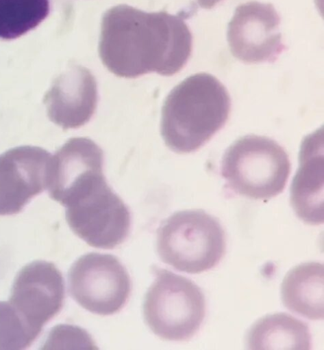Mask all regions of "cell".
Listing matches in <instances>:
<instances>
[{
	"label": "cell",
	"mask_w": 324,
	"mask_h": 350,
	"mask_svg": "<svg viewBox=\"0 0 324 350\" xmlns=\"http://www.w3.org/2000/svg\"><path fill=\"white\" fill-rule=\"evenodd\" d=\"M192 49V36L181 16L119 5L103 16L99 53L116 76L173 75L186 64Z\"/></svg>",
	"instance_id": "1"
},
{
	"label": "cell",
	"mask_w": 324,
	"mask_h": 350,
	"mask_svg": "<svg viewBox=\"0 0 324 350\" xmlns=\"http://www.w3.org/2000/svg\"><path fill=\"white\" fill-rule=\"evenodd\" d=\"M231 99L214 76L200 72L177 85L166 98L161 134L166 145L177 153L194 152L225 124Z\"/></svg>",
	"instance_id": "2"
},
{
	"label": "cell",
	"mask_w": 324,
	"mask_h": 350,
	"mask_svg": "<svg viewBox=\"0 0 324 350\" xmlns=\"http://www.w3.org/2000/svg\"><path fill=\"white\" fill-rule=\"evenodd\" d=\"M226 247L220 221L202 209L175 212L158 229L160 258L179 271L199 273L212 269L224 257Z\"/></svg>",
	"instance_id": "3"
},
{
	"label": "cell",
	"mask_w": 324,
	"mask_h": 350,
	"mask_svg": "<svg viewBox=\"0 0 324 350\" xmlns=\"http://www.w3.org/2000/svg\"><path fill=\"white\" fill-rule=\"evenodd\" d=\"M290 172L284 148L271 138L249 135L234 142L221 161L226 186L236 194L268 200L283 191Z\"/></svg>",
	"instance_id": "4"
},
{
	"label": "cell",
	"mask_w": 324,
	"mask_h": 350,
	"mask_svg": "<svg viewBox=\"0 0 324 350\" xmlns=\"http://www.w3.org/2000/svg\"><path fill=\"white\" fill-rule=\"evenodd\" d=\"M143 304L145 321L162 339L186 341L199 330L206 314L201 289L190 279L160 268Z\"/></svg>",
	"instance_id": "5"
},
{
	"label": "cell",
	"mask_w": 324,
	"mask_h": 350,
	"mask_svg": "<svg viewBox=\"0 0 324 350\" xmlns=\"http://www.w3.org/2000/svg\"><path fill=\"white\" fill-rule=\"evenodd\" d=\"M62 205L71 229L92 247L113 249L129 234L130 212L103 174L77 189Z\"/></svg>",
	"instance_id": "6"
},
{
	"label": "cell",
	"mask_w": 324,
	"mask_h": 350,
	"mask_svg": "<svg viewBox=\"0 0 324 350\" xmlns=\"http://www.w3.org/2000/svg\"><path fill=\"white\" fill-rule=\"evenodd\" d=\"M68 278L69 291L75 301L99 315L120 311L132 290L126 269L111 254L93 252L81 256L71 266Z\"/></svg>",
	"instance_id": "7"
},
{
	"label": "cell",
	"mask_w": 324,
	"mask_h": 350,
	"mask_svg": "<svg viewBox=\"0 0 324 350\" xmlns=\"http://www.w3.org/2000/svg\"><path fill=\"white\" fill-rule=\"evenodd\" d=\"M279 24V15L270 3L239 5L227 26L231 53L246 64L273 63L286 49Z\"/></svg>",
	"instance_id": "8"
},
{
	"label": "cell",
	"mask_w": 324,
	"mask_h": 350,
	"mask_svg": "<svg viewBox=\"0 0 324 350\" xmlns=\"http://www.w3.org/2000/svg\"><path fill=\"white\" fill-rule=\"evenodd\" d=\"M64 300L61 272L52 262L39 260L18 272L8 301L38 337L43 326L60 311Z\"/></svg>",
	"instance_id": "9"
},
{
	"label": "cell",
	"mask_w": 324,
	"mask_h": 350,
	"mask_svg": "<svg viewBox=\"0 0 324 350\" xmlns=\"http://www.w3.org/2000/svg\"><path fill=\"white\" fill-rule=\"evenodd\" d=\"M52 155L34 146H20L0 154V215L19 213L49 181Z\"/></svg>",
	"instance_id": "10"
},
{
	"label": "cell",
	"mask_w": 324,
	"mask_h": 350,
	"mask_svg": "<svg viewBox=\"0 0 324 350\" xmlns=\"http://www.w3.org/2000/svg\"><path fill=\"white\" fill-rule=\"evenodd\" d=\"M97 100L96 80L80 66H72L59 75L44 98L49 118L64 129L87 123L95 113Z\"/></svg>",
	"instance_id": "11"
},
{
	"label": "cell",
	"mask_w": 324,
	"mask_h": 350,
	"mask_svg": "<svg viewBox=\"0 0 324 350\" xmlns=\"http://www.w3.org/2000/svg\"><path fill=\"white\" fill-rule=\"evenodd\" d=\"M323 129L306 136L299 152V167L290 188V204L297 216L310 225L323 223Z\"/></svg>",
	"instance_id": "12"
},
{
	"label": "cell",
	"mask_w": 324,
	"mask_h": 350,
	"mask_svg": "<svg viewBox=\"0 0 324 350\" xmlns=\"http://www.w3.org/2000/svg\"><path fill=\"white\" fill-rule=\"evenodd\" d=\"M103 152L90 139L68 140L52 156L49 181L50 197L60 204L78 186L103 174Z\"/></svg>",
	"instance_id": "13"
},
{
	"label": "cell",
	"mask_w": 324,
	"mask_h": 350,
	"mask_svg": "<svg viewBox=\"0 0 324 350\" xmlns=\"http://www.w3.org/2000/svg\"><path fill=\"white\" fill-rule=\"evenodd\" d=\"M324 267L318 262L297 265L285 275L281 298L290 311L310 320H323Z\"/></svg>",
	"instance_id": "14"
},
{
	"label": "cell",
	"mask_w": 324,
	"mask_h": 350,
	"mask_svg": "<svg viewBox=\"0 0 324 350\" xmlns=\"http://www.w3.org/2000/svg\"><path fill=\"white\" fill-rule=\"evenodd\" d=\"M249 349H303L312 348L308 324L284 312L267 314L256 321L246 336Z\"/></svg>",
	"instance_id": "15"
},
{
	"label": "cell",
	"mask_w": 324,
	"mask_h": 350,
	"mask_svg": "<svg viewBox=\"0 0 324 350\" xmlns=\"http://www.w3.org/2000/svg\"><path fill=\"white\" fill-rule=\"evenodd\" d=\"M50 11L49 0H0V38H18L38 26Z\"/></svg>",
	"instance_id": "16"
},
{
	"label": "cell",
	"mask_w": 324,
	"mask_h": 350,
	"mask_svg": "<svg viewBox=\"0 0 324 350\" xmlns=\"http://www.w3.org/2000/svg\"><path fill=\"white\" fill-rule=\"evenodd\" d=\"M9 301H0V349H23L36 339Z\"/></svg>",
	"instance_id": "17"
},
{
	"label": "cell",
	"mask_w": 324,
	"mask_h": 350,
	"mask_svg": "<svg viewBox=\"0 0 324 350\" xmlns=\"http://www.w3.org/2000/svg\"><path fill=\"white\" fill-rule=\"evenodd\" d=\"M201 8L211 9L222 0H197Z\"/></svg>",
	"instance_id": "18"
}]
</instances>
